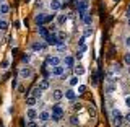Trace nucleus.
Returning a JSON list of instances; mask_svg holds the SVG:
<instances>
[{
  "instance_id": "ddd939ff",
  "label": "nucleus",
  "mask_w": 130,
  "mask_h": 127,
  "mask_svg": "<svg viewBox=\"0 0 130 127\" xmlns=\"http://www.w3.org/2000/svg\"><path fill=\"white\" fill-rule=\"evenodd\" d=\"M63 96L67 98V100L73 101V100H75V98H76V93H75V91H73V90L70 88V90H67V91H65V95H63Z\"/></svg>"
},
{
  "instance_id": "1a4fd4ad",
  "label": "nucleus",
  "mask_w": 130,
  "mask_h": 127,
  "mask_svg": "<svg viewBox=\"0 0 130 127\" xmlns=\"http://www.w3.org/2000/svg\"><path fill=\"white\" fill-rule=\"evenodd\" d=\"M26 117H28L29 121H34L36 117H38V111H36L34 108H29V109L26 111Z\"/></svg>"
},
{
  "instance_id": "ea45409f",
  "label": "nucleus",
  "mask_w": 130,
  "mask_h": 127,
  "mask_svg": "<svg viewBox=\"0 0 130 127\" xmlns=\"http://www.w3.org/2000/svg\"><path fill=\"white\" fill-rule=\"evenodd\" d=\"M28 127H38V124H36L34 121H29V122H28Z\"/></svg>"
},
{
  "instance_id": "09e8293b",
  "label": "nucleus",
  "mask_w": 130,
  "mask_h": 127,
  "mask_svg": "<svg viewBox=\"0 0 130 127\" xmlns=\"http://www.w3.org/2000/svg\"><path fill=\"white\" fill-rule=\"evenodd\" d=\"M42 127H46V125H42Z\"/></svg>"
},
{
  "instance_id": "a18cd8bd",
  "label": "nucleus",
  "mask_w": 130,
  "mask_h": 127,
  "mask_svg": "<svg viewBox=\"0 0 130 127\" xmlns=\"http://www.w3.org/2000/svg\"><path fill=\"white\" fill-rule=\"evenodd\" d=\"M127 16L130 18V7H128V10H127Z\"/></svg>"
},
{
  "instance_id": "f8f14e48",
  "label": "nucleus",
  "mask_w": 130,
  "mask_h": 127,
  "mask_svg": "<svg viewBox=\"0 0 130 127\" xmlns=\"http://www.w3.org/2000/svg\"><path fill=\"white\" fill-rule=\"evenodd\" d=\"M65 65H67V67H70V68H73L75 67V60H73V57L72 55H65Z\"/></svg>"
},
{
  "instance_id": "7ed1b4c3",
  "label": "nucleus",
  "mask_w": 130,
  "mask_h": 127,
  "mask_svg": "<svg viewBox=\"0 0 130 127\" xmlns=\"http://www.w3.org/2000/svg\"><path fill=\"white\" fill-rule=\"evenodd\" d=\"M46 64L51 65V67H55V65L60 64V57H57V55H49L47 59H46Z\"/></svg>"
},
{
  "instance_id": "de8ad7c7",
  "label": "nucleus",
  "mask_w": 130,
  "mask_h": 127,
  "mask_svg": "<svg viewBox=\"0 0 130 127\" xmlns=\"http://www.w3.org/2000/svg\"><path fill=\"white\" fill-rule=\"evenodd\" d=\"M114 2H119V0H114Z\"/></svg>"
},
{
  "instance_id": "20e7f679",
  "label": "nucleus",
  "mask_w": 130,
  "mask_h": 127,
  "mask_svg": "<svg viewBox=\"0 0 130 127\" xmlns=\"http://www.w3.org/2000/svg\"><path fill=\"white\" fill-rule=\"evenodd\" d=\"M76 7H78V13L80 11H86L89 7V2L88 0H80V2H76Z\"/></svg>"
},
{
  "instance_id": "f3484780",
  "label": "nucleus",
  "mask_w": 130,
  "mask_h": 127,
  "mask_svg": "<svg viewBox=\"0 0 130 127\" xmlns=\"http://www.w3.org/2000/svg\"><path fill=\"white\" fill-rule=\"evenodd\" d=\"M38 87H39L41 90H42V91H44V90H49V80L42 78V80L39 81V85H38Z\"/></svg>"
},
{
  "instance_id": "79ce46f5",
  "label": "nucleus",
  "mask_w": 130,
  "mask_h": 127,
  "mask_svg": "<svg viewBox=\"0 0 130 127\" xmlns=\"http://www.w3.org/2000/svg\"><path fill=\"white\" fill-rule=\"evenodd\" d=\"M124 119H125V121H127L128 124H130V112H127V114H125V117H124Z\"/></svg>"
},
{
  "instance_id": "f257e3e1",
  "label": "nucleus",
  "mask_w": 130,
  "mask_h": 127,
  "mask_svg": "<svg viewBox=\"0 0 130 127\" xmlns=\"http://www.w3.org/2000/svg\"><path fill=\"white\" fill-rule=\"evenodd\" d=\"M122 122H124V119H122L120 111H119V109H114V111H112V124L116 127H120Z\"/></svg>"
},
{
  "instance_id": "2f4dec72",
  "label": "nucleus",
  "mask_w": 130,
  "mask_h": 127,
  "mask_svg": "<svg viewBox=\"0 0 130 127\" xmlns=\"http://www.w3.org/2000/svg\"><path fill=\"white\" fill-rule=\"evenodd\" d=\"M83 21L86 23V24H89V23H91V15H88V13H86V15L83 16Z\"/></svg>"
},
{
  "instance_id": "58836bf2",
  "label": "nucleus",
  "mask_w": 130,
  "mask_h": 127,
  "mask_svg": "<svg viewBox=\"0 0 130 127\" xmlns=\"http://www.w3.org/2000/svg\"><path fill=\"white\" fill-rule=\"evenodd\" d=\"M125 106L130 109V96H125Z\"/></svg>"
},
{
  "instance_id": "8fccbe9b",
  "label": "nucleus",
  "mask_w": 130,
  "mask_h": 127,
  "mask_svg": "<svg viewBox=\"0 0 130 127\" xmlns=\"http://www.w3.org/2000/svg\"><path fill=\"white\" fill-rule=\"evenodd\" d=\"M128 127H130V125H128Z\"/></svg>"
},
{
  "instance_id": "72a5a7b5",
  "label": "nucleus",
  "mask_w": 130,
  "mask_h": 127,
  "mask_svg": "<svg viewBox=\"0 0 130 127\" xmlns=\"http://www.w3.org/2000/svg\"><path fill=\"white\" fill-rule=\"evenodd\" d=\"M29 59H31V57H29V55H28V54H24V55L21 57V60H23V62H24V64H28V62H29Z\"/></svg>"
},
{
  "instance_id": "412c9836",
  "label": "nucleus",
  "mask_w": 130,
  "mask_h": 127,
  "mask_svg": "<svg viewBox=\"0 0 130 127\" xmlns=\"http://www.w3.org/2000/svg\"><path fill=\"white\" fill-rule=\"evenodd\" d=\"M8 11H10V7H8L7 3H2V5H0V13H2V15H7Z\"/></svg>"
},
{
  "instance_id": "f03ea898",
  "label": "nucleus",
  "mask_w": 130,
  "mask_h": 127,
  "mask_svg": "<svg viewBox=\"0 0 130 127\" xmlns=\"http://www.w3.org/2000/svg\"><path fill=\"white\" fill-rule=\"evenodd\" d=\"M52 75H54V77H62L63 75V73H65V67H63V65H55V67H52Z\"/></svg>"
},
{
  "instance_id": "0eeeda50",
  "label": "nucleus",
  "mask_w": 130,
  "mask_h": 127,
  "mask_svg": "<svg viewBox=\"0 0 130 127\" xmlns=\"http://www.w3.org/2000/svg\"><path fill=\"white\" fill-rule=\"evenodd\" d=\"M31 68L29 67H21V70H20V77H21V78H29L31 77Z\"/></svg>"
},
{
  "instance_id": "393cba45",
  "label": "nucleus",
  "mask_w": 130,
  "mask_h": 127,
  "mask_svg": "<svg viewBox=\"0 0 130 127\" xmlns=\"http://www.w3.org/2000/svg\"><path fill=\"white\" fill-rule=\"evenodd\" d=\"M8 28V21L7 20H0V31H5Z\"/></svg>"
},
{
  "instance_id": "39448f33",
  "label": "nucleus",
  "mask_w": 130,
  "mask_h": 127,
  "mask_svg": "<svg viewBox=\"0 0 130 127\" xmlns=\"http://www.w3.org/2000/svg\"><path fill=\"white\" fill-rule=\"evenodd\" d=\"M46 41H47L49 46H57V44L60 43V41L57 39V34H49L47 38H46Z\"/></svg>"
},
{
  "instance_id": "c85d7f7f",
  "label": "nucleus",
  "mask_w": 130,
  "mask_h": 127,
  "mask_svg": "<svg viewBox=\"0 0 130 127\" xmlns=\"http://www.w3.org/2000/svg\"><path fill=\"white\" fill-rule=\"evenodd\" d=\"M112 72L114 73H120V65L119 64H114L112 65Z\"/></svg>"
},
{
  "instance_id": "e433bc0d",
  "label": "nucleus",
  "mask_w": 130,
  "mask_h": 127,
  "mask_svg": "<svg viewBox=\"0 0 130 127\" xmlns=\"http://www.w3.org/2000/svg\"><path fill=\"white\" fill-rule=\"evenodd\" d=\"M8 64H10V62H8V59H5L2 62V68H8Z\"/></svg>"
},
{
  "instance_id": "9b49d317",
  "label": "nucleus",
  "mask_w": 130,
  "mask_h": 127,
  "mask_svg": "<svg viewBox=\"0 0 130 127\" xmlns=\"http://www.w3.org/2000/svg\"><path fill=\"white\" fill-rule=\"evenodd\" d=\"M31 96H34L36 100H39V98L42 96V90H41L39 87H34V88H32V91H31Z\"/></svg>"
},
{
  "instance_id": "37998d69",
  "label": "nucleus",
  "mask_w": 130,
  "mask_h": 127,
  "mask_svg": "<svg viewBox=\"0 0 130 127\" xmlns=\"http://www.w3.org/2000/svg\"><path fill=\"white\" fill-rule=\"evenodd\" d=\"M78 44H80V46H83V44H85V36H83V38H80V41H78Z\"/></svg>"
},
{
  "instance_id": "f704fd0d",
  "label": "nucleus",
  "mask_w": 130,
  "mask_h": 127,
  "mask_svg": "<svg viewBox=\"0 0 130 127\" xmlns=\"http://www.w3.org/2000/svg\"><path fill=\"white\" fill-rule=\"evenodd\" d=\"M93 34V30L91 28H86V30H85V38H86V36H91Z\"/></svg>"
},
{
  "instance_id": "473e14b6",
  "label": "nucleus",
  "mask_w": 130,
  "mask_h": 127,
  "mask_svg": "<svg viewBox=\"0 0 130 127\" xmlns=\"http://www.w3.org/2000/svg\"><path fill=\"white\" fill-rule=\"evenodd\" d=\"M124 60H125V64L130 65V52H127V54L124 55Z\"/></svg>"
},
{
  "instance_id": "dca6fc26",
  "label": "nucleus",
  "mask_w": 130,
  "mask_h": 127,
  "mask_svg": "<svg viewBox=\"0 0 130 127\" xmlns=\"http://www.w3.org/2000/svg\"><path fill=\"white\" fill-rule=\"evenodd\" d=\"M52 114H57V116H63V109L60 108V104L52 106Z\"/></svg>"
},
{
  "instance_id": "c9c22d12",
  "label": "nucleus",
  "mask_w": 130,
  "mask_h": 127,
  "mask_svg": "<svg viewBox=\"0 0 130 127\" xmlns=\"http://www.w3.org/2000/svg\"><path fill=\"white\" fill-rule=\"evenodd\" d=\"M80 109H81V104L80 103H75V104H73V111H80Z\"/></svg>"
},
{
  "instance_id": "a878e982",
  "label": "nucleus",
  "mask_w": 130,
  "mask_h": 127,
  "mask_svg": "<svg viewBox=\"0 0 130 127\" xmlns=\"http://www.w3.org/2000/svg\"><path fill=\"white\" fill-rule=\"evenodd\" d=\"M65 38H67V34H65L63 31H59V33H57V39H59L60 43H62V41H63Z\"/></svg>"
},
{
  "instance_id": "cd10ccee",
  "label": "nucleus",
  "mask_w": 130,
  "mask_h": 127,
  "mask_svg": "<svg viewBox=\"0 0 130 127\" xmlns=\"http://www.w3.org/2000/svg\"><path fill=\"white\" fill-rule=\"evenodd\" d=\"M78 122H80V121H78V117H76V116H72V117H70V124H72V125H78Z\"/></svg>"
},
{
  "instance_id": "c756f323",
  "label": "nucleus",
  "mask_w": 130,
  "mask_h": 127,
  "mask_svg": "<svg viewBox=\"0 0 130 127\" xmlns=\"http://www.w3.org/2000/svg\"><path fill=\"white\" fill-rule=\"evenodd\" d=\"M85 91H86V85H80L78 87V95H83Z\"/></svg>"
},
{
  "instance_id": "5701e85b",
  "label": "nucleus",
  "mask_w": 130,
  "mask_h": 127,
  "mask_svg": "<svg viewBox=\"0 0 130 127\" xmlns=\"http://www.w3.org/2000/svg\"><path fill=\"white\" fill-rule=\"evenodd\" d=\"M68 83H70V87H76V85H78V77L76 75H73L70 80H68Z\"/></svg>"
},
{
  "instance_id": "2eb2a0df",
  "label": "nucleus",
  "mask_w": 130,
  "mask_h": 127,
  "mask_svg": "<svg viewBox=\"0 0 130 127\" xmlns=\"http://www.w3.org/2000/svg\"><path fill=\"white\" fill-rule=\"evenodd\" d=\"M44 20H46V15H44V13H38V15L34 16L36 24H44Z\"/></svg>"
},
{
  "instance_id": "423d86ee",
  "label": "nucleus",
  "mask_w": 130,
  "mask_h": 127,
  "mask_svg": "<svg viewBox=\"0 0 130 127\" xmlns=\"http://www.w3.org/2000/svg\"><path fill=\"white\" fill-rule=\"evenodd\" d=\"M49 7H51L52 11H59L60 8H62V2H60V0H52V2L49 3Z\"/></svg>"
},
{
  "instance_id": "bb28decb",
  "label": "nucleus",
  "mask_w": 130,
  "mask_h": 127,
  "mask_svg": "<svg viewBox=\"0 0 130 127\" xmlns=\"http://www.w3.org/2000/svg\"><path fill=\"white\" fill-rule=\"evenodd\" d=\"M65 21H67V16H65V15H59V18H57V23L62 24V23H65Z\"/></svg>"
},
{
  "instance_id": "c03bdc74",
  "label": "nucleus",
  "mask_w": 130,
  "mask_h": 127,
  "mask_svg": "<svg viewBox=\"0 0 130 127\" xmlns=\"http://www.w3.org/2000/svg\"><path fill=\"white\" fill-rule=\"evenodd\" d=\"M125 46L130 47V38H125Z\"/></svg>"
},
{
  "instance_id": "a211bd4d",
  "label": "nucleus",
  "mask_w": 130,
  "mask_h": 127,
  "mask_svg": "<svg viewBox=\"0 0 130 127\" xmlns=\"http://www.w3.org/2000/svg\"><path fill=\"white\" fill-rule=\"evenodd\" d=\"M38 31H39V34H41V36H42V38H44V39H46V38H47V36H49V33H47V30H46V28H44V26H42V24H39V28H38Z\"/></svg>"
},
{
  "instance_id": "b1692460",
  "label": "nucleus",
  "mask_w": 130,
  "mask_h": 127,
  "mask_svg": "<svg viewBox=\"0 0 130 127\" xmlns=\"http://www.w3.org/2000/svg\"><path fill=\"white\" fill-rule=\"evenodd\" d=\"M57 51H59V52H67V44L59 43V44H57Z\"/></svg>"
},
{
  "instance_id": "7c9ffc66",
  "label": "nucleus",
  "mask_w": 130,
  "mask_h": 127,
  "mask_svg": "<svg viewBox=\"0 0 130 127\" xmlns=\"http://www.w3.org/2000/svg\"><path fill=\"white\" fill-rule=\"evenodd\" d=\"M51 119L54 122H59L60 119H62V116H57V114H51Z\"/></svg>"
},
{
  "instance_id": "6e6552de",
  "label": "nucleus",
  "mask_w": 130,
  "mask_h": 127,
  "mask_svg": "<svg viewBox=\"0 0 130 127\" xmlns=\"http://www.w3.org/2000/svg\"><path fill=\"white\" fill-rule=\"evenodd\" d=\"M38 117H39L41 122H47L49 119H51V112H49V111H41L38 114Z\"/></svg>"
},
{
  "instance_id": "a19ab883",
  "label": "nucleus",
  "mask_w": 130,
  "mask_h": 127,
  "mask_svg": "<svg viewBox=\"0 0 130 127\" xmlns=\"http://www.w3.org/2000/svg\"><path fill=\"white\" fill-rule=\"evenodd\" d=\"M85 51H86V46H85V44H83V46H80V51H78V52H81V54H83Z\"/></svg>"
},
{
  "instance_id": "9d476101",
  "label": "nucleus",
  "mask_w": 130,
  "mask_h": 127,
  "mask_svg": "<svg viewBox=\"0 0 130 127\" xmlns=\"http://www.w3.org/2000/svg\"><path fill=\"white\" fill-rule=\"evenodd\" d=\"M63 98V91L62 90H54V91H52V100L54 101H60Z\"/></svg>"
},
{
  "instance_id": "aec40b11",
  "label": "nucleus",
  "mask_w": 130,
  "mask_h": 127,
  "mask_svg": "<svg viewBox=\"0 0 130 127\" xmlns=\"http://www.w3.org/2000/svg\"><path fill=\"white\" fill-rule=\"evenodd\" d=\"M44 47H46L44 43H34V44H32V51H42Z\"/></svg>"
},
{
  "instance_id": "4be33fe9",
  "label": "nucleus",
  "mask_w": 130,
  "mask_h": 127,
  "mask_svg": "<svg viewBox=\"0 0 130 127\" xmlns=\"http://www.w3.org/2000/svg\"><path fill=\"white\" fill-rule=\"evenodd\" d=\"M26 104L28 106H34L36 104V98L34 96H26Z\"/></svg>"
},
{
  "instance_id": "49530a36",
  "label": "nucleus",
  "mask_w": 130,
  "mask_h": 127,
  "mask_svg": "<svg viewBox=\"0 0 130 127\" xmlns=\"http://www.w3.org/2000/svg\"><path fill=\"white\" fill-rule=\"evenodd\" d=\"M128 26H130V18H128Z\"/></svg>"
},
{
  "instance_id": "4c0bfd02",
  "label": "nucleus",
  "mask_w": 130,
  "mask_h": 127,
  "mask_svg": "<svg viewBox=\"0 0 130 127\" xmlns=\"http://www.w3.org/2000/svg\"><path fill=\"white\" fill-rule=\"evenodd\" d=\"M52 18H54V15H46V20H44V23H49Z\"/></svg>"
},
{
  "instance_id": "6ab92c4d",
  "label": "nucleus",
  "mask_w": 130,
  "mask_h": 127,
  "mask_svg": "<svg viewBox=\"0 0 130 127\" xmlns=\"http://www.w3.org/2000/svg\"><path fill=\"white\" fill-rule=\"evenodd\" d=\"M73 70H75V75L76 77H80V75H83V73H85V67H83V65H78V67H73Z\"/></svg>"
},
{
  "instance_id": "4468645a",
  "label": "nucleus",
  "mask_w": 130,
  "mask_h": 127,
  "mask_svg": "<svg viewBox=\"0 0 130 127\" xmlns=\"http://www.w3.org/2000/svg\"><path fill=\"white\" fill-rule=\"evenodd\" d=\"M114 91H116V81H111V83L106 85V93H107V95H111Z\"/></svg>"
}]
</instances>
